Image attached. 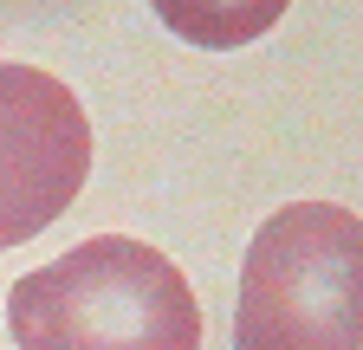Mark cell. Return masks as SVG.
<instances>
[{
  "instance_id": "cell-1",
  "label": "cell",
  "mask_w": 363,
  "mask_h": 350,
  "mask_svg": "<svg viewBox=\"0 0 363 350\" xmlns=\"http://www.w3.org/2000/svg\"><path fill=\"white\" fill-rule=\"evenodd\" d=\"M20 350H201V305L182 266L130 234H91L7 292Z\"/></svg>"
},
{
  "instance_id": "cell-2",
  "label": "cell",
  "mask_w": 363,
  "mask_h": 350,
  "mask_svg": "<svg viewBox=\"0 0 363 350\" xmlns=\"http://www.w3.org/2000/svg\"><path fill=\"white\" fill-rule=\"evenodd\" d=\"M234 350H363V214L272 208L240 259Z\"/></svg>"
},
{
  "instance_id": "cell-3",
  "label": "cell",
  "mask_w": 363,
  "mask_h": 350,
  "mask_svg": "<svg viewBox=\"0 0 363 350\" xmlns=\"http://www.w3.org/2000/svg\"><path fill=\"white\" fill-rule=\"evenodd\" d=\"M91 175V117L72 84L0 59V253L39 240Z\"/></svg>"
},
{
  "instance_id": "cell-4",
  "label": "cell",
  "mask_w": 363,
  "mask_h": 350,
  "mask_svg": "<svg viewBox=\"0 0 363 350\" xmlns=\"http://www.w3.org/2000/svg\"><path fill=\"white\" fill-rule=\"evenodd\" d=\"M156 20L182 39V46H201V52H234L253 46L272 26L286 20L292 0H150Z\"/></svg>"
}]
</instances>
